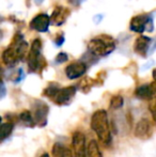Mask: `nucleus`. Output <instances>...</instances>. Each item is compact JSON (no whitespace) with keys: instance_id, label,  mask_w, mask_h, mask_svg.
<instances>
[{"instance_id":"f257e3e1","label":"nucleus","mask_w":156,"mask_h":157,"mask_svg":"<svg viewBox=\"0 0 156 157\" xmlns=\"http://www.w3.org/2000/svg\"><path fill=\"white\" fill-rule=\"evenodd\" d=\"M28 49V43L24 34L15 32L11 44L2 52V63L8 67H14L18 62L26 58V52Z\"/></svg>"},{"instance_id":"f03ea898","label":"nucleus","mask_w":156,"mask_h":157,"mask_svg":"<svg viewBox=\"0 0 156 157\" xmlns=\"http://www.w3.org/2000/svg\"><path fill=\"white\" fill-rule=\"evenodd\" d=\"M91 129L96 134L100 141L105 147H110L112 143L110 123L108 120V113L105 109H98L93 112L90 120Z\"/></svg>"},{"instance_id":"7ed1b4c3","label":"nucleus","mask_w":156,"mask_h":157,"mask_svg":"<svg viewBox=\"0 0 156 157\" xmlns=\"http://www.w3.org/2000/svg\"><path fill=\"white\" fill-rule=\"evenodd\" d=\"M115 49L116 41L108 34H100L94 36L88 43V52L98 59L110 55Z\"/></svg>"},{"instance_id":"20e7f679","label":"nucleus","mask_w":156,"mask_h":157,"mask_svg":"<svg viewBox=\"0 0 156 157\" xmlns=\"http://www.w3.org/2000/svg\"><path fill=\"white\" fill-rule=\"evenodd\" d=\"M42 48H43V44L41 39H34L27 56L28 71L30 73L42 72L47 65L45 58L42 55Z\"/></svg>"},{"instance_id":"39448f33","label":"nucleus","mask_w":156,"mask_h":157,"mask_svg":"<svg viewBox=\"0 0 156 157\" xmlns=\"http://www.w3.org/2000/svg\"><path fill=\"white\" fill-rule=\"evenodd\" d=\"M129 29L131 31L136 33L152 32L154 30V24H153V15L152 14H139L135 15L131 19L129 23Z\"/></svg>"},{"instance_id":"423d86ee","label":"nucleus","mask_w":156,"mask_h":157,"mask_svg":"<svg viewBox=\"0 0 156 157\" xmlns=\"http://www.w3.org/2000/svg\"><path fill=\"white\" fill-rule=\"evenodd\" d=\"M72 147H73L74 157H87V137L81 130H75L73 132V135H72Z\"/></svg>"},{"instance_id":"0eeeda50","label":"nucleus","mask_w":156,"mask_h":157,"mask_svg":"<svg viewBox=\"0 0 156 157\" xmlns=\"http://www.w3.org/2000/svg\"><path fill=\"white\" fill-rule=\"evenodd\" d=\"M33 118L39 127H45L47 125V118L49 113V107L46 103L36 99L33 104Z\"/></svg>"},{"instance_id":"6e6552de","label":"nucleus","mask_w":156,"mask_h":157,"mask_svg":"<svg viewBox=\"0 0 156 157\" xmlns=\"http://www.w3.org/2000/svg\"><path fill=\"white\" fill-rule=\"evenodd\" d=\"M76 92H77V87L76 86L63 87L59 90V92L52 99V101L58 106H67L71 103L73 97L75 96Z\"/></svg>"},{"instance_id":"1a4fd4ad","label":"nucleus","mask_w":156,"mask_h":157,"mask_svg":"<svg viewBox=\"0 0 156 157\" xmlns=\"http://www.w3.org/2000/svg\"><path fill=\"white\" fill-rule=\"evenodd\" d=\"M134 135H135L136 138L140 139V140H148V139H150L152 137L153 128L149 119L141 118L136 123Z\"/></svg>"},{"instance_id":"9d476101","label":"nucleus","mask_w":156,"mask_h":157,"mask_svg":"<svg viewBox=\"0 0 156 157\" xmlns=\"http://www.w3.org/2000/svg\"><path fill=\"white\" fill-rule=\"evenodd\" d=\"M51 25L50 23V16L46 13H39L38 15L31 19L29 24V27L31 30H34L36 32H48L49 26Z\"/></svg>"},{"instance_id":"9b49d317","label":"nucleus","mask_w":156,"mask_h":157,"mask_svg":"<svg viewBox=\"0 0 156 157\" xmlns=\"http://www.w3.org/2000/svg\"><path fill=\"white\" fill-rule=\"evenodd\" d=\"M87 70H88V64L83 62L82 60H78L70 63L65 67L64 72L67 78L71 79V80H74V79H78L80 77H82L87 73Z\"/></svg>"},{"instance_id":"f8f14e48","label":"nucleus","mask_w":156,"mask_h":157,"mask_svg":"<svg viewBox=\"0 0 156 157\" xmlns=\"http://www.w3.org/2000/svg\"><path fill=\"white\" fill-rule=\"evenodd\" d=\"M134 95L137 98L143 99V101H152L156 97V82L143 83L138 86L134 91Z\"/></svg>"},{"instance_id":"ddd939ff","label":"nucleus","mask_w":156,"mask_h":157,"mask_svg":"<svg viewBox=\"0 0 156 157\" xmlns=\"http://www.w3.org/2000/svg\"><path fill=\"white\" fill-rule=\"evenodd\" d=\"M153 43V40L146 35H140L137 37L134 43V52L139 56L146 58L148 56L149 52H151V45Z\"/></svg>"},{"instance_id":"4468645a","label":"nucleus","mask_w":156,"mask_h":157,"mask_svg":"<svg viewBox=\"0 0 156 157\" xmlns=\"http://www.w3.org/2000/svg\"><path fill=\"white\" fill-rule=\"evenodd\" d=\"M71 11L63 6H57L50 15V23L54 26H62L69 18Z\"/></svg>"},{"instance_id":"2eb2a0df","label":"nucleus","mask_w":156,"mask_h":157,"mask_svg":"<svg viewBox=\"0 0 156 157\" xmlns=\"http://www.w3.org/2000/svg\"><path fill=\"white\" fill-rule=\"evenodd\" d=\"M51 154L54 157H74L73 150L61 142H56L52 145Z\"/></svg>"},{"instance_id":"dca6fc26","label":"nucleus","mask_w":156,"mask_h":157,"mask_svg":"<svg viewBox=\"0 0 156 157\" xmlns=\"http://www.w3.org/2000/svg\"><path fill=\"white\" fill-rule=\"evenodd\" d=\"M18 119L26 127L33 128L34 126H36V121H34V118H33V113H32V111H30V110H23V111L19 113Z\"/></svg>"},{"instance_id":"f3484780","label":"nucleus","mask_w":156,"mask_h":157,"mask_svg":"<svg viewBox=\"0 0 156 157\" xmlns=\"http://www.w3.org/2000/svg\"><path fill=\"white\" fill-rule=\"evenodd\" d=\"M87 157H103V153L101 151L100 144L96 140L92 139L88 143V154Z\"/></svg>"},{"instance_id":"a211bd4d","label":"nucleus","mask_w":156,"mask_h":157,"mask_svg":"<svg viewBox=\"0 0 156 157\" xmlns=\"http://www.w3.org/2000/svg\"><path fill=\"white\" fill-rule=\"evenodd\" d=\"M60 89H61V87H60V85H59L58 82H49L47 87L44 89L43 95H44V96H46V97H48V98H50L52 101V99H54V97L56 96L57 93H58Z\"/></svg>"},{"instance_id":"6ab92c4d","label":"nucleus","mask_w":156,"mask_h":157,"mask_svg":"<svg viewBox=\"0 0 156 157\" xmlns=\"http://www.w3.org/2000/svg\"><path fill=\"white\" fill-rule=\"evenodd\" d=\"M13 130H14V123L13 122H3L1 123V140L4 141L8 139L9 137L12 135Z\"/></svg>"},{"instance_id":"aec40b11","label":"nucleus","mask_w":156,"mask_h":157,"mask_svg":"<svg viewBox=\"0 0 156 157\" xmlns=\"http://www.w3.org/2000/svg\"><path fill=\"white\" fill-rule=\"evenodd\" d=\"M123 105H124V98H123V96L120 94L113 95V96L110 98V101H109L110 108L111 109H115V110L122 108Z\"/></svg>"},{"instance_id":"412c9836","label":"nucleus","mask_w":156,"mask_h":157,"mask_svg":"<svg viewBox=\"0 0 156 157\" xmlns=\"http://www.w3.org/2000/svg\"><path fill=\"white\" fill-rule=\"evenodd\" d=\"M65 41V37H64V34L63 32H58L54 37V44L57 46V47H61L63 45Z\"/></svg>"},{"instance_id":"4be33fe9","label":"nucleus","mask_w":156,"mask_h":157,"mask_svg":"<svg viewBox=\"0 0 156 157\" xmlns=\"http://www.w3.org/2000/svg\"><path fill=\"white\" fill-rule=\"evenodd\" d=\"M69 60V55L67 54V52H59L58 55H57L56 59H55V61H56L57 64H62L64 62H67V61Z\"/></svg>"},{"instance_id":"5701e85b","label":"nucleus","mask_w":156,"mask_h":157,"mask_svg":"<svg viewBox=\"0 0 156 157\" xmlns=\"http://www.w3.org/2000/svg\"><path fill=\"white\" fill-rule=\"evenodd\" d=\"M149 110L151 112V116H152L153 121L156 123V97L153 98L150 101V105H149Z\"/></svg>"},{"instance_id":"b1692460","label":"nucleus","mask_w":156,"mask_h":157,"mask_svg":"<svg viewBox=\"0 0 156 157\" xmlns=\"http://www.w3.org/2000/svg\"><path fill=\"white\" fill-rule=\"evenodd\" d=\"M102 19H103V15L102 14H97V15H95V16H94L93 21H94V23L98 24L101 21H102Z\"/></svg>"},{"instance_id":"393cba45","label":"nucleus","mask_w":156,"mask_h":157,"mask_svg":"<svg viewBox=\"0 0 156 157\" xmlns=\"http://www.w3.org/2000/svg\"><path fill=\"white\" fill-rule=\"evenodd\" d=\"M67 1H69L71 4H73V6H79V4H80L81 2L85 1V0H67Z\"/></svg>"},{"instance_id":"a878e982","label":"nucleus","mask_w":156,"mask_h":157,"mask_svg":"<svg viewBox=\"0 0 156 157\" xmlns=\"http://www.w3.org/2000/svg\"><path fill=\"white\" fill-rule=\"evenodd\" d=\"M4 95H6V86H4V82L2 81L1 82V93H0V96L4 97Z\"/></svg>"},{"instance_id":"bb28decb","label":"nucleus","mask_w":156,"mask_h":157,"mask_svg":"<svg viewBox=\"0 0 156 157\" xmlns=\"http://www.w3.org/2000/svg\"><path fill=\"white\" fill-rule=\"evenodd\" d=\"M152 76H153V79H154V81L156 82V67L153 70V72H152Z\"/></svg>"},{"instance_id":"cd10ccee","label":"nucleus","mask_w":156,"mask_h":157,"mask_svg":"<svg viewBox=\"0 0 156 157\" xmlns=\"http://www.w3.org/2000/svg\"><path fill=\"white\" fill-rule=\"evenodd\" d=\"M40 157H50V155H49V154H48V153H43V154H42V155L40 156Z\"/></svg>"},{"instance_id":"c85d7f7f","label":"nucleus","mask_w":156,"mask_h":157,"mask_svg":"<svg viewBox=\"0 0 156 157\" xmlns=\"http://www.w3.org/2000/svg\"><path fill=\"white\" fill-rule=\"evenodd\" d=\"M43 1H44V0H34V2H36V4H41Z\"/></svg>"}]
</instances>
